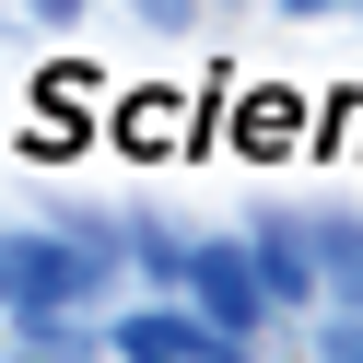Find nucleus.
I'll use <instances>...</instances> for the list:
<instances>
[{
	"label": "nucleus",
	"instance_id": "obj_1",
	"mask_svg": "<svg viewBox=\"0 0 363 363\" xmlns=\"http://www.w3.org/2000/svg\"><path fill=\"white\" fill-rule=\"evenodd\" d=\"M0 293H12V305H59V293H82V258H59V246H0Z\"/></svg>",
	"mask_w": 363,
	"mask_h": 363
},
{
	"label": "nucleus",
	"instance_id": "obj_2",
	"mask_svg": "<svg viewBox=\"0 0 363 363\" xmlns=\"http://www.w3.org/2000/svg\"><path fill=\"white\" fill-rule=\"evenodd\" d=\"M118 352H129V363H211L223 340H211V328H188V316H129Z\"/></svg>",
	"mask_w": 363,
	"mask_h": 363
},
{
	"label": "nucleus",
	"instance_id": "obj_3",
	"mask_svg": "<svg viewBox=\"0 0 363 363\" xmlns=\"http://www.w3.org/2000/svg\"><path fill=\"white\" fill-rule=\"evenodd\" d=\"M199 293H211V316H223V328H246V305H258V281H246L235 258H199Z\"/></svg>",
	"mask_w": 363,
	"mask_h": 363
},
{
	"label": "nucleus",
	"instance_id": "obj_4",
	"mask_svg": "<svg viewBox=\"0 0 363 363\" xmlns=\"http://www.w3.org/2000/svg\"><path fill=\"white\" fill-rule=\"evenodd\" d=\"M328 269H340V281L363 293V235H328Z\"/></svg>",
	"mask_w": 363,
	"mask_h": 363
},
{
	"label": "nucleus",
	"instance_id": "obj_5",
	"mask_svg": "<svg viewBox=\"0 0 363 363\" xmlns=\"http://www.w3.org/2000/svg\"><path fill=\"white\" fill-rule=\"evenodd\" d=\"M328 363H363V328H340V340H328Z\"/></svg>",
	"mask_w": 363,
	"mask_h": 363
},
{
	"label": "nucleus",
	"instance_id": "obj_6",
	"mask_svg": "<svg viewBox=\"0 0 363 363\" xmlns=\"http://www.w3.org/2000/svg\"><path fill=\"white\" fill-rule=\"evenodd\" d=\"M35 12H48V24H71V12H82V0H35Z\"/></svg>",
	"mask_w": 363,
	"mask_h": 363
},
{
	"label": "nucleus",
	"instance_id": "obj_7",
	"mask_svg": "<svg viewBox=\"0 0 363 363\" xmlns=\"http://www.w3.org/2000/svg\"><path fill=\"white\" fill-rule=\"evenodd\" d=\"M141 12H164V24H176V12H188V0H141Z\"/></svg>",
	"mask_w": 363,
	"mask_h": 363
},
{
	"label": "nucleus",
	"instance_id": "obj_8",
	"mask_svg": "<svg viewBox=\"0 0 363 363\" xmlns=\"http://www.w3.org/2000/svg\"><path fill=\"white\" fill-rule=\"evenodd\" d=\"M281 12H340V0H281Z\"/></svg>",
	"mask_w": 363,
	"mask_h": 363
}]
</instances>
